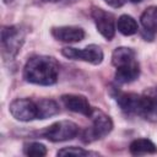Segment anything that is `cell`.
<instances>
[{
  "label": "cell",
  "mask_w": 157,
  "mask_h": 157,
  "mask_svg": "<svg viewBox=\"0 0 157 157\" xmlns=\"http://www.w3.org/2000/svg\"><path fill=\"white\" fill-rule=\"evenodd\" d=\"M39 119H47L59 113V105L53 99H39Z\"/></svg>",
  "instance_id": "cell-16"
},
{
  "label": "cell",
  "mask_w": 157,
  "mask_h": 157,
  "mask_svg": "<svg viewBox=\"0 0 157 157\" xmlns=\"http://www.w3.org/2000/svg\"><path fill=\"white\" fill-rule=\"evenodd\" d=\"M104 1H105L109 6L118 9V7H121V6L125 4V1H126V0H104Z\"/></svg>",
  "instance_id": "cell-19"
},
{
  "label": "cell",
  "mask_w": 157,
  "mask_h": 157,
  "mask_svg": "<svg viewBox=\"0 0 157 157\" xmlns=\"http://www.w3.org/2000/svg\"><path fill=\"white\" fill-rule=\"evenodd\" d=\"M61 54L65 58H67V59H71V60H81V61L90 63L92 65H98L103 60V52L96 44L87 45L86 48H82V49L66 47V48H63Z\"/></svg>",
  "instance_id": "cell-7"
},
{
  "label": "cell",
  "mask_w": 157,
  "mask_h": 157,
  "mask_svg": "<svg viewBox=\"0 0 157 157\" xmlns=\"http://www.w3.org/2000/svg\"><path fill=\"white\" fill-rule=\"evenodd\" d=\"M11 115L20 121H31L39 119V105L38 101H32L29 98H18L10 104Z\"/></svg>",
  "instance_id": "cell-6"
},
{
  "label": "cell",
  "mask_w": 157,
  "mask_h": 157,
  "mask_svg": "<svg viewBox=\"0 0 157 157\" xmlns=\"http://www.w3.org/2000/svg\"><path fill=\"white\" fill-rule=\"evenodd\" d=\"M135 60H136L135 52L131 48H128V47H119L112 54V64L115 67L130 64Z\"/></svg>",
  "instance_id": "cell-12"
},
{
  "label": "cell",
  "mask_w": 157,
  "mask_h": 157,
  "mask_svg": "<svg viewBox=\"0 0 157 157\" xmlns=\"http://www.w3.org/2000/svg\"><path fill=\"white\" fill-rule=\"evenodd\" d=\"M59 64L47 55H34L28 59L23 67V77L27 82L42 86H50L58 81Z\"/></svg>",
  "instance_id": "cell-1"
},
{
  "label": "cell",
  "mask_w": 157,
  "mask_h": 157,
  "mask_svg": "<svg viewBox=\"0 0 157 157\" xmlns=\"http://www.w3.org/2000/svg\"><path fill=\"white\" fill-rule=\"evenodd\" d=\"M117 27H118V31L124 36H132L139 29V26L135 18H132L129 15H121L118 18Z\"/></svg>",
  "instance_id": "cell-15"
},
{
  "label": "cell",
  "mask_w": 157,
  "mask_h": 157,
  "mask_svg": "<svg viewBox=\"0 0 157 157\" xmlns=\"http://www.w3.org/2000/svg\"><path fill=\"white\" fill-rule=\"evenodd\" d=\"M91 16L96 23V27L98 29V32L108 40H110L114 37L115 33V23H114V16L107 11H104L103 9L92 7L91 11Z\"/></svg>",
  "instance_id": "cell-8"
},
{
  "label": "cell",
  "mask_w": 157,
  "mask_h": 157,
  "mask_svg": "<svg viewBox=\"0 0 157 157\" xmlns=\"http://www.w3.org/2000/svg\"><path fill=\"white\" fill-rule=\"evenodd\" d=\"M140 20L144 29L150 34H155L157 32V6L147 7L142 12Z\"/></svg>",
  "instance_id": "cell-13"
},
{
  "label": "cell",
  "mask_w": 157,
  "mask_h": 157,
  "mask_svg": "<svg viewBox=\"0 0 157 157\" xmlns=\"http://www.w3.org/2000/svg\"><path fill=\"white\" fill-rule=\"evenodd\" d=\"M135 115L142 117L146 120H157V88L151 87L137 94Z\"/></svg>",
  "instance_id": "cell-5"
},
{
  "label": "cell",
  "mask_w": 157,
  "mask_h": 157,
  "mask_svg": "<svg viewBox=\"0 0 157 157\" xmlns=\"http://www.w3.org/2000/svg\"><path fill=\"white\" fill-rule=\"evenodd\" d=\"M131 155H147V153H156L157 147L156 145L148 139H137L134 140L129 146Z\"/></svg>",
  "instance_id": "cell-14"
},
{
  "label": "cell",
  "mask_w": 157,
  "mask_h": 157,
  "mask_svg": "<svg viewBox=\"0 0 157 157\" xmlns=\"http://www.w3.org/2000/svg\"><path fill=\"white\" fill-rule=\"evenodd\" d=\"M44 2H56V1H60V0H42Z\"/></svg>",
  "instance_id": "cell-20"
},
{
  "label": "cell",
  "mask_w": 157,
  "mask_h": 157,
  "mask_svg": "<svg viewBox=\"0 0 157 157\" xmlns=\"http://www.w3.org/2000/svg\"><path fill=\"white\" fill-rule=\"evenodd\" d=\"M139 75H140V65L136 60L130 64L117 67L114 78L119 85H124V83H130L135 81L139 77Z\"/></svg>",
  "instance_id": "cell-11"
},
{
  "label": "cell",
  "mask_w": 157,
  "mask_h": 157,
  "mask_svg": "<svg viewBox=\"0 0 157 157\" xmlns=\"http://www.w3.org/2000/svg\"><path fill=\"white\" fill-rule=\"evenodd\" d=\"M52 36L60 42L65 43H77L83 39L85 31L75 26H61L52 28Z\"/></svg>",
  "instance_id": "cell-10"
},
{
  "label": "cell",
  "mask_w": 157,
  "mask_h": 157,
  "mask_svg": "<svg viewBox=\"0 0 157 157\" xmlns=\"http://www.w3.org/2000/svg\"><path fill=\"white\" fill-rule=\"evenodd\" d=\"M129 1H131V2H140L141 0H129Z\"/></svg>",
  "instance_id": "cell-21"
},
{
  "label": "cell",
  "mask_w": 157,
  "mask_h": 157,
  "mask_svg": "<svg viewBox=\"0 0 157 157\" xmlns=\"http://www.w3.org/2000/svg\"><path fill=\"white\" fill-rule=\"evenodd\" d=\"M90 118L92 120V125L82 134V141L86 144L93 142L96 140L107 136L113 129V121L110 117H108L105 113H103L99 109L93 108Z\"/></svg>",
  "instance_id": "cell-3"
},
{
  "label": "cell",
  "mask_w": 157,
  "mask_h": 157,
  "mask_svg": "<svg viewBox=\"0 0 157 157\" xmlns=\"http://www.w3.org/2000/svg\"><path fill=\"white\" fill-rule=\"evenodd\" d=\"M88 156L91 155L90 151H86L81 147H75V146H70V147H64L61 150L58 151V156Z\"/></svg>",
  "instance_id": "cell-18"
},
{
  "label": "cell",
  "mask_w": 157,
  "mask_h": 157,
  "mask_svg": "<svg viewBox=\"0 0 157 157\" xmlns=\"http://www.w3.org/2000/svg\"><path fill=\"white\" fill-rule=\"evenodd\" d=\"M61 102L66 109H69L74 113H80L86 117H90L93 110V108L90 105L87 98L81 94H63Z\"/></svg>",
  "instance_id": "cell-9"
},
{
  "label": "cell",
  "mask_w": 157,
  "mask_h": 157,
  "mask_svg": "<svg viewBox=\"0 0 157 157\" xmlns=\"http://www.w3.org/2000/svg\"><path fill=\"white\" fill-rule=\"evenodd\" d=\"M26 32L20 26H5L1 29V52L2 56L12 60L22 48Z\"/></svg>",
  "instance_id": "cell-2"
},
{
  "label": "cell",
  "mask_w": 157,
  "mask_h": 157,
  "mask_svg": "<svg viewBox=\"0 0 157 157\" xmlns=\"http://www.w3.org/2000/svg\"><path fill=\"white\" fill-rule=\"evenodd\" d=\"M78 132L80 129L75 123L70 120H60L42 130L39 135L52 142H61L76 137Z\"/></svg>",
  "instance_id": "cell-4"
},
{
  "label": "cell",
  "mask_w": 157,
  "mask_h": 157,
  "mask_svg": "<svg viewBox=\"0 0 157 157\" xmlns=\"http://www.w3.org/2000/svg\"><path fill=\"white\" fill-rule=\"evenodd\" d=\"M23 153L31 157H42L47 155V148L39 142H27L23 145Z\"/></svg>",
  "instance_id": "cell-17"
}]
</instances>
